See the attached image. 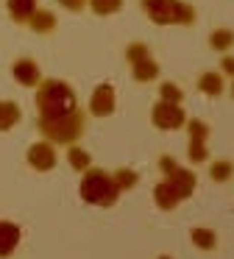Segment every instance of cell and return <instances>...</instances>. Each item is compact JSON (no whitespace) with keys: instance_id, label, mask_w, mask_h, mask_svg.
I'll return each instance as SVG.
<instances>
[{"instance_id":"e0dca14e","label":"cell","mask_w":234,"mask_h":259,"mask_svg":"<svg viewBox=\"0 0 234 259\" xmlns=\"http://www.w3.org/2000/svg\"><path fill=\"white\" fill-rule=\"evenodd\" d=\"M131 75H134V81H139V84L153 81L156 75H159V64H156L153 59H145V62H139V64L131 67Z\"/></svg>"},{"instance_id":"30bf717a","label":"cell","mask_w":234,"mask_h":259,"mask_svg":"<svg viewBox=\"0 0 234 259\" xmlns=\"http://www.w3.org/2000/svg\"><path fill=\"white\" fill-rule=\"evenodd\" d=\"M11 75H14V81L20 87H39L42 84V73H39L36 62H31V59H17L14 67H11Z\"/></svg>"},{"instance_id":"6da1fadb","label":"cell","mask_w":234,"mask_h":259,"mask_svg":"<svg viewBox=\"0 0 234 259\" xmlns=\"http://www.w3.org/2000/svg\"><path fill=\"white\" fill-rule=\"evenodd\" d=\"M33 101H36V125L59 123V120H67L70 114H75L81 109L72 87L59 78H45L36 87V98Z\"/></svg>"},{"instance_id":"52a82bcc","label":"cell","mask_w":234,"mask_h":259,"mask_svg":"<svg viewBox=\"0 0 234 259\" xmlns=\"http://www.w3.org/2000/svg\"><path fill=\"white\" fill-rule=\"evenodd\" d=\"M25 159H28V164H31L33 170H39V173L53 170L56 167V148H53V142H50V140L33 142V145L28 148Z\"/></svg>"},{"instance_id":"7a4b0ae2","label":"cell","mask_w":234,"mask_h":259,"mask_svg":"<svg viewBox=\"0 0 234 259\" xmlns=\"http://www.w3.org/2000/svg\"><path fill=\"white\" fill-rule=\"evenodd\" d=\"M78 192H81V201L84 203L103 206V209L114 206L117 198H120V187H117L114 176L106 173V170H100V167H89L87 173H84Z\"/></svg>"},{"instance_id":"44dd1931","label":"cell","mask_w":234,"mask_h":259,"mask_svg":"<svg viewBox=\"0 0 234 259\" xmlns=\"http://www.w3.org/2000/svg\"><path fill=\"white\" fill-rule=\"evenodd\" d=\"M89 9L95 14H100V17H109V14L123 9V0H89Z\"/></svg>"},{"instance_id":"ffe728a7","label":"cell","mask_w":234,"mask_h":259,"mask_svg":"<svg viewBox=\"0 0 234 259\" xmlns=\"http://www.w3.org/2000/svg\"><path fill=\"white\" fill-rule=\"evenodd\" d=\"M231 45H234V31H228V28L212 31V36H209V48H212V51H228Z\"/></svg>"},{"instance_id":"9a60e30c","label":"cell","mask_w":234,"mask_h":259,"mask_svg":"<svg viewBox=\"0 0 234 259\" xmlns=\"http://www.w3.org/2000/svg\"><path fill=\"white\" fill-rule=\"evenodd\" d=\"M22 112L14 101H0V131H11L20 123Z\"/></svg>"},{"instance_id":"3957f363","label":"cell","mask_w":234,"mask_h":259,"mask_svg":"<svg viewBox=\"0 0 234 259\" xmlns=\"http://www.w3.org/2000/svg\"><path fill=\"white\" fill-rule=\"evenodd\" d=\"M142 12L156 25H192L195 9L181 0H142Z\"/></svg>"},{"instance_id":"ba28073f","label":"cell","mask_w":234,"mask_h":259,"mask_svg":"<svg viewBox=\"0 0 234 259\" xmlns=\"http://www.w3.org/2000/svg\"><path fill=\"white\" fill-rule=\"evenodd\" d=\"M189 128V162H206L209 151H206V137H209V125L204 120H187Z\"/></svg>"},{"instance_id":"83f0119b","label":"cell","mask_w":234,"mask_h":259,"mask_svg":"<svg viewBox=\"0 0 234 259\" xmlns=\"http://www.w3.org/2000/svg\"><path fill=\"white\" fill-rule=\"evenodd\" d=\"M231 95H234V81H231Z\"/></svg>"},{"instance_id":"8fae6325","label":"cell","mask_w":234,"mask_h":259,"mask_svg":"<svg viewBox=\"0 0 234 259\" xmlns=\"http://www.w3.org/2000/svg\"><path fill=\"white\" fill-rule=\"evenodd\" d=\"M20 226L9 223V220H0V259H9L14 253V248L20 245Z\"/></svg>"},{"instance_id":"5b68a950","label":"cell","mask_w":234,"mask_h":259,"mask_svg":"<svg viewBox=\"0 0 234 259\" xmlns=\"http://www.w3.org/2000/svg\"><path fill=\"white\" fill-rule=\"evenodd\" d=\"M159 167H162V173H165V181H170L173 190L181 195V201L192 195V190H195V173L178 167V164L173 162L170 156H162V159H159Z\"/></svg>"},{"instance_id":"cb8c5ba5","label":"cell","mask_w":234,"mask_h":259,"mask_svg":"<svg viewBox=\"0 0 234 259\" xmlns=\"http://www.w3.org/2000/svg\"><path fill=\"white\" fill-rule=\"evenodd\" d=\"M231 173H234V164L228 162V159H220V162H212L209 176H212L215 181H228V179H231Z\"/></svg>"},{"instance_id":"4fadbf2b","label":"cell","mask_w":234,"mask_h":259,"mask_svg":"<svg viewBox=\"0 0 234 259\" xmlns=\"http://www.w3.org/2000/svg\"><path fill=\"white\" fill-rule=\"evenodd\" d=\"M153 201L159 209H165V212H170V209H176L178 203H181V195H178L176 190H173L170 181H159L153 190Z\"/></svg>"},{"instance_id":"603a6c76","label":"cell","mask_w":234,"mask_h":259,"mask_svg":"<svg viewBox=\"0 0 234 259\" xmlns=\"http://www.w3.org/2000/svg\"><path fill=\"white\" fill-rule=\"evenodd\" d=\"M126 59H128V64H139V62H145V59H150V53H148V45L145 42H131V45L126 48Z\"/></svg>"},{"instance_id":"f1b7e54d","label":"cell","mask_w":234,"mask_h":259,"mask_svg":"<svg viewBox=\"0 0 234 259\" xmlns=\"http://www.w3.org/2000/svg\"><path fill=\"white\" fill-rule=\"evenodd\" d=\"M159 259H170V256H159Z\"/></svg>"},{"instance_id":"484cf974","label":"cell","mask_w":234,"mask_h":259,"mask_svg":"<svg viewBox=\"0 0 234 259\" xmlns=\"http://www.w3.org/2000/svg\"><path fill=\"white\" fill-rule=\"evenodd\" d=\"M59 3L67 9V12H84L89 0H59Z\"/></svg>"},{"instance_id":"5bb4252c","label":"cell","mask_w":234,"mask_h":259,"mask_svg":"<svg viewBox=\"0 0 234 259\" xmlns=\"http://www.w3.org/2000/svg\"><path fill=\"white\" fill-rule=\"evenodd\" d=\"M223 73H217V70H209V73H204L198 78V90L204 92V95H209V98H217L223 92Z\"/></svg>"},{"instance_id":"9c48e42d","label":"cell","mask_w":234,"mask_h":259,"mask_svg":"<svg viewBox=\"0 0 234 259\" xmlns=\"http://www.w3.org/2000/svg\"><path fill=\"white\" fill-rule=\"evenodd\" d=\"M111 112H114V87L98 84V90L89 98V114H95V117H109Z\"/></svg>"},{"instance_id":"4316f807","label":"cell","mask_w":234,"mask_h":259,"mask_svg":"<svg viewBox=\"0 0 234 259\" xmlns=\"http://www.w3.org/2000/svg\"><path fill=\"white\" fill-rule=\"evenodd\" d=\"M220 70H223V73H228V75L234 78V59H231V56H226V59L220 62Z\"/></svg>"},{"instance_id":"2e32d148","label":"cell","mask_w":234,"mask_h":259,"mask_svg":"<svg viewBox=\"0 0 234 259\" xmlns=\"http://www.w3.org/2000/svg\"><path fill=\"white\" fill-rule=\"evenodd\" d=\"M28 28H31L33 34H50V31L56 28V14L48 12V9H39V12L33 14V20L28 23Z\"/></svg>"},{"instance_id":"8992f818","label":"cell","mask_w":234,"mask_h":259,"mask_svg":"<svg viewBox=\"0 0 234 259\" xmlns=\"http://www.w3.org/2000/svg\"><path fill=\"white\" fill-rule=\"evenodd\" d=\"M150 120L159 131H176L187 123V114H184L181 103H170V101H159L150 112Z\"/></svg>"},{"instance_id":"7c38bea8","label":"cell","mask_w":234,"mask_h":259,"mask_svg":"<svg viewBox=\"0 0 234 259\" xmlns=\"http://www.w3.org/2000/svg\"><path fill=\"white\" fill-rule=\"evenodd\" d=\"M6 6H9L11 20H14V23H20V25H28V23L33 20V14L39 12V9H36V0H9Z\"/></svg>"},{"instance_id":"7402d4cb","label":"cell","mask_w":234,"mask_h":259,"mask_svg":"<svg viewBox=\"0 0 234 259\" xmlns=\"http://www.w3.org/2000/svg\"><path fill=\"white\" fill-rule=\"evenodd\" d=\"M114 181H117V187H120V192H126V190H134L137 187V181H139V176L134 173V170H128V167H120V170H114Z\"/></svg>"},{"instance_id":"ac0fdd59","label":"cell","mask_w":234,"mask_h":259,"mask_svg":"<svg viewBox=\"0 0 234 259\" xmlns=\"http://www.w3.org/2000/svg\"><path fill=\"white\" fill-rule=\"evenodd\" d=\"M67 159H70L72 170H78V173H87V170L92 167V159H89V153L84 151V148H78V145H70Z\"/></svg>"},{"instance_id":"d6986e66","label":"cell","mask_w":234,"mask_h":259,"mask_svg":"<svg viewBox=\"0 0 234 259\" xmlns=\"http://www.w3.org/2000/svg\"><path fill=\"white\" fill-rule=\"evenodd\" d=\"M189 237H192V245L201 248V251H212L217 242V234L212 229H192L189 231Z\"/></svg>"},{"instance_id":"d4e9b609","label":"cell","mask_w":234,"mask_h":259,"mask_svg":"<svg viewBox=\"0 0 234 259\" xmlns=\"http://www.w3.org/2000/svg\"><path fill=\"white\" fill-rule=\"evenodd\" d=\"M159 101H170V103H181L184 101V92L178 90L173 81H165V84L159 87Z\"/></svg>"},{"instance_id":"277c9868","label":"cell","mask_w":234,"mask_h":259,"mask_svg":"<svg viewBox=\"0 0 234 259\" xmlns=\"http://www.w3.org/2000/svg\"><path fill=\"white\" fill-rule=\"evenodd\" d=\"M45 140H50L53 145H75L78 140L87 131V112L78 109L75 114H70L67 120H59V123H42L39 125Z\"/></svg>"}]
</instances>
